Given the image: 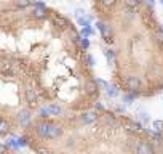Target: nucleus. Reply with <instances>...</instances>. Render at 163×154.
<instances>
[{"instance_id":"22","label":"nucleus","mask_w":163,"mask_h":154,"mask_svg":"<svg viewBox=\"0 0 163 154\" xmlns=\"http://www.w3.org/2000/svg\"><path fill=\"white\" fill-rule=\"evenodd\" d=\"M0 154H8V148L5 145H2V143H0Z\"/></svg>"},{"instance_id":"3","label":"nucleus","mask_w":163,"mask_h":154,"mask_svg":"<svg viewBox=\"0 0 163 154\" xmlns=\"http://www.w3.org/2000/svg\"><path fill=\"white\" fill-rule=\"evenodd\" d=\"M16 119H18V124L21 127H29L30 121H32V111L29 108H24V109H19L18 114H16Z\"/></svg>"},{"instance_id":"13","label":"nucleus","mask_w":163,"mask_h":154,"mask_svg":"<svg viewBox=\"0 0 163 154\" xmlns=\"http://www.w3.org/2000/svg\"><path fill=\"white\" fill-rule=\"evenodd\" d=\"M104 55H106L109 64H112V63L115 61V51H114V50H104Z\"/></svg>"},{"instance_id":"24","label":"nucleus","mask_w":163,"mask_h":154,"mask_svg":"<svg viewBox=\"0 0 163 154\" xmlns=\"http://www.w3.org/2000/svg\"><path fill=\"white\" fill-rule=\"evenodd\" d=\"M162 3H163V0H162Z\"/></svg>"},{"instance_id":"15","label":"nucleus","mask_w":163,"mask_h":154,"mask_svg":"<svg viewBox=\"0 0 163 154\" xmlns=\"http://www.w3.org/2000/svg\"><path fill=\"white\" fill-rule=\"evenodd\" d=\"M79 24L83 26V27H88V24H90V16H86V18H79Z\"/></svg>"},{"instance_id":"21","label":"nucleus","mask_w":163,"mask_h":154,"mask_svg":"<svg viewBox=\"0 0 163 154\" xmlns=\"http://www.w3.org/2000/svg\"><path fill=\"white\" fill-rule=\"evenodd\" d=\"M37 153L39 154H53L51 149H48V148H37Z\"/></svg>"},{"instance_id":"8","label":"nucleus","mask_w":163,"mask_h":154,"mask_svg":"<svg viewBox=\"0 0 163 154\" xmlns=\"http://www.w3.org/2000/svg\"><path fill=\"white\" fill-rule=\"evenodd\" d=\"M32 15H34V18H37V19L45 18L46 16L45 5H43V3H35V5H34V10H32Z\"/></svg>"},{"instance_id":"11","label":"nucleus","mask_w":163,"mask_h":154,"mask_svg":"<svg viewBox=\"0 0 163 154\" xmlns=\"http://www.w3.org/2000/svg\"><path fill=\"white\" fill-rule=\"evenodd\" d=\"M46 111H48L50 116H59L61 112H63V109H61L59 104H56V103H51L50 106H46Z\"/></svg>"},{"instance_id":"1","label":"nucleus","mask_w":163,"mask_h":154,"mask_svg":"<svg viewBox=\"0 0 163 154\" xmlns=\"http://www.w3.org/2000/svg\"><path fill=\"white\" fill-rule=\"evenodd\" d=\"M51 124H53V122L46 121V119H45V121L40 119V121L35 124V133H37V136L42 138V140L48 138V133H50V128H51Z\"/></svg>"},{"instance_id":"19","label":"nucleus","mask_w":163,"mask_h":154,"mask_svg":"<svg viewBox=\"0 0 163 154\" xmlns=\"http://www.w3.org/2000/svg\"><path fill=\"white\" fill-rule=\"evenodd\" d=\"M80 47L83 50H86L88 47H90V42H88V39H80Z\"/></svg>"},{"instance_id":"2","label":"nucleus","mask_w":163,"mask_h":154,"mask_svg":"<svg viewBox=\"0 0 163 154\" xmlns=\"http://www.w3.org/2000/svg\"><path fill=\"white\" fill-rule=\"evenodd\" d=\"M99 119V111H85L79 116V121L82 125H93Z\"/></svg>"},{"instance_id":"18","label":"nucleus","mask_w":163,"mask_h":154,"mask_svg":"<svg viewBox=\"0 0 163 154\" xmlns=\"http://www.w3.org/2000/svg\"><path fill=\"white\" fill-rule=\"evenodd\" d=\"M91 34H93V31H91L90 26H88V27H83V31H82V35H83L85 39H86L88 35H91Z\"/></svg>"},{"instance_id":"5","label":"nucleus","mask_w":163,"mask_h":154,"mask_svg":"<svg viewBox=\"0 0 163 154\" xmlns=\"http://www.w3.org/2000/svg\"><path fill=\"white\" fill-rule=\"evenodd\" d=\"M0 74L6 77H15L16 71H15V64L8 60H0Z\"/></svg>"},{"instance_id":"23","label":"nucleus","mask_w":163,"mask_h":154,"mask_svg":"<svg viewBox=\"0 0 163 154\" xmlns=\"http://www.w3.org/2000/svg\"><path fill=\"white\" fill-rule=\"evenodd\" d=\"M103 3H104L106 6H112V5L115 3V0H103Z\"/></svg>"},{"instance_id":"12","label":"nucleus","mask_w":163,"mask_h":154,"mask_svg":"<svg viewBox=\"0 0 163 154\" xmlns=\"http://www.w3.org/2000/svg\"><path fill=\"white\" fill-rule=\"evenodd\" d=\"M118 90H120V88H118L117 85H107V95L112 97V98L118 95Z\"/></svg>"},{"instance_id":"10","label":"nucleus","mask_w":163,"mask_h":154,"mask_svg":"<svg viewBox=\"0 0 163 154\" xmlns=\"http://www.w3.org/2000/svg\"><path fill=\"white\" fill-rule=\"evenodd\" d=\"M10 130H11V125H10L8 119L0 116V135H8Z\"/></svg>"},{"instance_id":"7","label":"nucleus","mask_w":163,"mask_h":154,"mask_svg":"<svg viewBox=\"0 0 163 154\" xmlns=\"http://www.w3.org/2000/svg\"><path fill=\"white\" fill-rule=\"evenodd\" d=\"M64 135V128L58 124H51V128H50V133H48V138L46 140H58Z\"/></svg>"},{"instance_id":"4","label":"nucleus","mask_w":163,"mask_h":154,"mask_svg":"<svg viewBox=\"0 0 163 154\" xmlns=\"http://www.w3.org/2000/svg\"><path fill=\"white\" fill-rule=\"evenodd\" d=\"M24 97H26L27 104H29V109L39 106V97H37V92H35V88H34V87H26Z\"/></svg>"},{"instance_id":"17","label":"nucleus","mask_w":163,"mask_h":154,"mask_svg":"<svg viewBox=\"0 0 163 154\" xmlns=\"http://www.w3.org/2000/svg\"><path fill=\"white\" fill-rule=\"evenodd\" d=\"M154 128L157 130L158 133L163 132V122H162V121H155V122H154Z\"/></svg>"},{"instance_id":"20","label":"nucleus","mask_w":163,"mask_h":154,"mask_svg":"<svg viewBox=\"0 0 163 154\" xmlns=\"http://www.w3.org/2000/svg\"><path fill=\"white\" fill-rule=\"evenodd\" d=\"M48 116H50V114H48V111H46V108H40V117H42L43 121H45Z\"/></svg>"},{"instance_id":"14","label":"nucleus","mask_w":163,"mask_h":154,"mask_svg":"<svg viewBox=\"0 0 163 154\" xmlns=\"http://www.w3.org/2000/svg\"><path fill=\"white\" fill-rule=\"evenodd\" d=\"M15 3L19 6V8H27V6H30V0H15Z\"/></svg>"},{"instance_id":"6","label":"nucleus","mask_w":163,"mask_h":154,"mask_svg":"<svg viewBox=\"0 0 163 154\" xmlns=\"http://www.w3.org/2000/svg\"><path fill=\"white\" fill-rule=\"evenodd\" d=\"M98 29L101 31V35H103V39L106 40V42H112V29H110V26H107V24H104V23H98Z\"/></svg>"},{"instance_id":"9","label":"nucleus","mask_w":163,"mask_h":154,"mask_svg":"<svg viewBox=\"0 0 163 154\" xmlns=\"http://www.w3.org/2000/svg\"><path fill=\"white\" fill-rule=\"evenodd\" d=\"M53 23H54V26L59 27V29H67V27H69V21H67L64 16H59V15L53 16Z\"/></svg>"},{"instance_id":"16","label":"nucleus","mask_w":163,"mask_h":154,"mask_svg":"<svg viewBox=\"0 0 163 154\" xmlns=\"http://www.w3.org/2000/svg\"><path fill=\"white\" fill-rule=\"evenodd\" d=\"M125 3H126V6H130V8H136V6L139 5V0H125Z\"/></svg>"}]
</instances>
